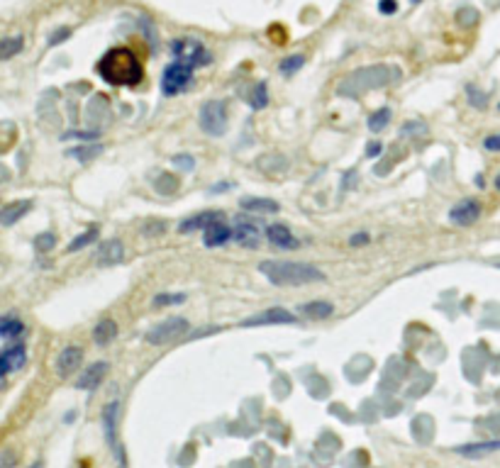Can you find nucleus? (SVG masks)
Returning <instances> with one entry per match:
<instances>
[{
  "mask_svg": "<svg viewBox=\"0 0 500 468\" xmlns=\"http://www.w3.org/2000/svg\"><path fill=\"white\" fill-rule=\"evenodd\" d=\"M66 37H71V30H68V27H64V30H57L52 37H49V46H57L59 41H64Z\"/></svg>",
  "mask_w": 500,
  "mask_h": 468,
  "instance_id": "obj_34",
  "label": "nucleus"
},
{
  "mask_svg": "<svg viewBox=\"0 0 500 468\" xmlns=\"http://www.w3.org/2000/svg\"><path fill=\"white\" fill-rule=\"evenodd\" d=\"M266 103H268V95H266V83H259L257 86V91L252 93V108L254 110H261V108H266Z\"/></svg>",
  "mask_w": 500,
  "mask_h": 468,
  "instance_id": "obj_32",
  "label": "nucleus"
},
{
  "mask_svg": "<svg viewBox=\"0 0 500 468\" xmlns=\"http://www.w3.org/2000/svg\"><path fill=\"white\" fill-rule=\"evenodd\" d=\"M118 410H120V402L113 400L110 405H105L103 410V427H105V439H108L110 449H113L115 453L120 451L118 442H115V424H118Z\"/></svg>",
  "mask_w": 500,
  "mask_h": 468,
  "instance_id": "obj_17",
  "label": "nucleus"
},
{
  "mask_svg": "<svg viewBox=\"0 0 500 468\" xmlns=\"http://www.w3.org/2000/svg\"><path fill=\"white\" fill-rule=\"evenodd\" d=\"M293 322H295L293 312H288V310L284 308H271L266 310V312L244 319L242 327H266V324H293Z\"/></svg>",
  "mask_w": 500,
  "mask_h": 468,
  "instance_id": "obj_11",
  "label": "nucleus"
},
{
  "mask_svg": "<svg viewBox=\"0 0 500 468\" xmlns=\"http://www.w3.org/2000/svg\"><path fill=\"white\" fill-rule=\"evenodd\" d=\"M115 337H118V322H115L113 317H103L93 327V341L98 346H108Z\"/></svg>",
  "mask_w": 500,
  "mask_h": 468,
  "instance_id": "obj_20",
  "label": "nucleus"
},
{
  "mask_svg": "<svg viewBox=\"0 0 500 468\" xmlns=\"http://www.w3.org/2000/svg\"><path fill=\"white\" fill-rule=\"evenodd\" d=\"M100 151H103V147H100V144H88V147H76V149H68L66 154L71 156V159H78L81 164H86V161L95 159Z\"/></svg>",
  "mask_w": 500,
  "mask_h": 468,
  "instance_id": "obj_27",
  "label": "nucleus"
},
{
  "mask_svg": "<svg viewBox=\"0 0 500 468\" xmlns=\"http://www.w3.org/2000/svg\"><path fill=\"white\" fill-rule=\"evenodd\" d=\"M239 205H242V210L263 212V215H276V212H279V203L268 200V198H242Z\"/></svg>",
  "mask_w": 500,
  "mask_h": 468,
  "instance_id": "obj_23",
  "label": "nucleus"
},
{
  "mask_svg": "<svg viewBox=\"0 0 500 468\" xmlns=\"http://www.w3.org/2000/svg\"><path fill=\"white\" fill-rule=\"evenodd\" d=\"M222 212H201V215H193L188 217V220H183L178 225V232H196V230H205V227H210L215 220H220Z\"/></svg>",
  "mask_w": 500,
  "mask_h": 468,
  "instance_id": "obj_22",
  "label": "nucleus"
},
{
  "mask_svg": "<svg viewBox=\"0 0 500 468\" xmlns=\"http://www.w3.org/2000/svg\"><path fill=\"white\" fill-rule=\"evenodd\" d=\"M81 361H83V349H81V346H66V349H62V351H59V356H57V373L62 378L71 376L73 371H78Z\"/></svg>",
  "mask_w": 500,
  "mask_h": 468,
  "instance_id": "obj_12",
  "label": "nucleus"
},
{
  "mask_svg": "<svg viewBox=\"0 0 500 468\" xmlns=\"http://www.w3.org/2000/svg\"><path fill=\"white\" fill-rule=\"evenodd\" d=\"M303 64H305V57H303V54H295V57L284 59V62H281V73L290 76V73L300 71V68H303Z\"/></svg>",
  "mask_w": 500,
  "mask_h": 468,
  "instance_id": "obj_30",
  "label": "nucleus"
},
{
  "mask_svg": "<svg viewBox=\"0 0 500 468\" xmlns=\"http://www.w3.org/2000/svg\"><path fill=\"white\" fill-rule=\"evenodd\" d=\"M371 244V237H369L367 232H359V234H351L349 237V247H367Z\"/></svg>",
  "mask_w": 500,
  "mask_h": 468,
  "instance_id": "obj_33",
  "label": "nucleus"
},
{
  "mask_svg": "<svg viewBox=\"0 0 500 468\" xmlns=\"http://www.w3.org/2000/svg\"><path fill=\"white\" fill-rule=\"evenodd\" d=\"M164 230H166L164 222H151L149 227H145V234H147V237H149V234H161Z\"/></svg>",
  "mask_w": 500,
  "mask_h": 468,
  "instance_id": "obj_38",
  "label": "nucleus"
},
{
  "mask_svg": "<svg viewBox=\"0 0 500 468\" xmlns=\"http://www.w3.org/2000/svg\"><path fill=\"white\" fill-rule=\"evenodd\" d=\"M201 129L210 137H222L227 132V105L222 100H210L201 108Z\"/></svg>",
  "mask_w": 500,
  "mask_h": 468,
  "instance_id": "obj_6",
  "label": "nucleus"
},
{
  "mask_svg": "<svg viewBox=\"0 0 500 468\" xmlns=\"http://www.w3.org/2000/svg\"><path fill=\"white\" fill-rule=\"evenodd\" d=\"M183 300H186L183 293H161L151 300V305H154V308H166V305H178V303H183Z\"/></svg>",
  "mask_w": 500,
  "mask_h": 468,
  "instance_id": "obj_29",
  "label": "nucleus"
},
{
  "mask_svg": "<svg viewBox=\"0 0 500 468\" xmlns=\"http://www.w3.org/2000/svg\"><path fill=\"white\" fill-rule=\"evenodd\" d=\"M25 335V322H22L17 315H6V317L0 319V337L6 341H15Z\"/></svg>",
  "mask_w": 500,
  "mask_h": 468,
  "instance_id": "obj_18",
  "label": "nucleus"
},
{
  "mask_svg": "<svg viewBox=\"0 0 500 468\" xmlns=\"http://www.w3.org/2000/svg\"><path fill=\"white\" fill-rule=\"evenodd\" d=\"M95 71L110 86H137L145 78L142 62L127 46H115L105 52L103 59L95 64Z\"/></svg>",
  "mask_w": 500,
  "mask_h": 468,
  "instance_id": "obj_1",
  "label": "nucleus"
},
{
  "mask_svg": "<svg viewBox=\"0 0 500 468\" xmlns=\"http://www.w3.org/2000/svg\"><path fill=\"white\" fill-rule=\"evenodd\" d=\"M193 71H196V66H193L191 62H186V59H174V62L164 68L161 93H164V95H178L180 91H186L193 78Z\"/></svg>",
  "mask_w": 500,
  "mask_h": 468,
  "instance_id": "obj_4",
  "label": "nucleus"
},
{
  "mask_svg": "<svg viewBox=\"0 0 500 468\" xmlns=\"http://www.w3.org/2000/svg\"><path fill=\"white\" fill-rule=\"evenodd\" d=\"M232 227L227 225L225 220H215L210 227H205V234H203V244L205 247H222V244H227L230 239H232Z\"/></svg>",
  "mask_w": 500,
  "mask_h": 468,
  "instance_id": "obj_14",
  "label": "nucleus"
},
{
  "mask_svg": "<svg viewBox=\"0 0 500 468\" xmlns=\"http://www.w3.org/2000/svg\"><path fill=\"white\" fill-rule=\"evenodd\" d=\"M378 10H381L383 15H393V12L398 10V0H381V3H378Z\"/></svg>",
  "mask_w": 500,
  "mask_h": 468,
  "instance_id": "obj_35",
  "label": "nucleus"
},
{
  "mask_svg": "<svg viewBox=\"0 0 500 468\" xmlns=\"http://www.w3.org/2000/svg\"><path fill=\"white\" fill-rule=\"evenodd\" d=\"M396 81H400V68L391 66V64H373V66L356 68L354 73L342 78V83L337 86V93L346 95V98H359L364 93L376 91V88H383Z\"/></svg>",
  "mask_w": 500,
  "mask_h": 468,
  "instance_id": "obj_3",
  "label": "nucleus"
},
{
  "mask_svg": "<svg viewBox=\"0 0 500 468\" xmlns=\"http://www.w3.org/2000/svg\"><path fill=\"white\" fill-rule=\"evenodd\" d=\"M27 361V349L25 344H8L6 349L0 351V373L3 376H10L12 371H20Z\"/></svg>",
  "mask_w": 500,
  "mask_h": 468,
  "instance_id": "obj_10",
  "label": "nucleus"
},
{
  "mask_svg": "<svg viewBox=\"0 0 500 468\" xmlns=\"http://www.w3.org/2000/svg\"><path fill=\"white\" fill-rule=\"evenodd\" d=\"M176 161H178L180 169H186V171L193 169V159H191V156H174V164H176Z\"/></svg>",
  "mask_w": 500,
  "mask_h": 468,
  "instance_id": "obj_39",
  "label": "nucleus"
},
{
  "mask_svg": "<svg viewBox=\"0 0 500 468\" xmlns=\"http://www.w3.org/2000/svg\"><path fill=\"white\" fill-rule=\"evenodd\" d=\"M98 234H100V230L98 227H91V230H86L83 234H78V237H73V242L66 247V252L68 254H73V252H81V249H86L88 244H93L95 239H98Z\"/></svg>",
  "mask_w": 500,
  "mask_h": 468,
  "instance_id": "obj_26",
  "label": "nucleus"
},
{
  "mask_svg": "<svg viewBox=\"0 0 500 468\" xmlns=\"http://www.w3.org/2000/svg\"><path fill=\"white\" fill-rule=\"evenodd\" d=\"M22 46H25V39H22V35L6 37V39H3V44H0V59H3V62H8V59H12L15 54L22 52Z\"/></svg>",
  "mask_w": 500,
  "mask_h": 468,
  "instance_id": "obj_25",
  "label": "nucleus"
},
{
  "mask_svg": "<svg viewBox=\"0 0 500 468\" xmlns=\"http://www.w3.org/2000/svg\"><path fill=\"white\" fill-rule=\"evenodd\" d=\"M108 371H110L108 361H95V364H91L83 371V376L76 381V388H81V391H93V388H98V383L108 376Z\"/></svg>",
  "mask_w": 500,
  "mask_h": 468,
  "instance_id": "obj_13",
  "label": "nucleus"
},
{
  "mask_svg": "<svg viewBox=\"0 0 500 468\" xmlns=\"http://www.w3.org/2000/svg\"><path fill=\"white\" fill-rule=\"evenodd\" d=\"M30 468H41V461H35V463H32Z\"/></svg>",
  "mask_w": 500,
  "mask_h": 468,
  "instance_id": "obj_42",
  "label": "nucleus"
},
{
  "mask_svg": "<svg viewBox=\"0 0 500 468\" xmlns=\"http://www.w3.org/2000/svg\"><path fill=\"white\" fill-rule=\"evenodd\" d=\"M410 3H423V0H410Z\"/></svg>",
  "mask_w": 500,
  "mask_h": 468,
  "instance_id": "obj_43",
  "label": "nucleus"
},
{
  "mask_svg": "<svg viewBox=\"0 0 500 468\" xmlns=\"http://www.w3.org/2000/svg\"><path fill=\"white\" fill-rule=\"evenodd\" d=\"M32 207V200H17V203H8L6 207H3V212H0V222H3V227H12L20 217H25L27 212H30Z\"/></svg>",
  "mask_w": 500,
  "mask_h": 468,
  "instance_id": "obj_21",
  "label": "nucleus"
},
{
  "mask_svg": "<svg viewBox=\"0 0 500 468\" xmlns=\"http://www.w3.org/2000/svg\"><path fill=\"white\" fill-rule=\"evenodd\" d=\"M232 234H234V242L239 244V247H247V249H254L259 247V237H261V232H259V227L254 225L249 217H237L232 225Z\"/></svg>",
  "mask_w": 500,
  "mask_h": 468,
  "instance_id": "obj_9",
  "label": "nucleus"
},
{
  "mask_svg": "<svg viewBox=\"0 0 500 468\" xmlns=\"http://www.w3.org/2000/svg\"><path fill=\"white\" fill-rule=\"evenodd\" d=\"M171 52H174L176 59H186L193 66H207L210 64L207 49L196 39H174L171 41Z\"/></svg>",
  "mask_w": 500,
  "mask_h": 468,
  "instance_id": "obj_7",
  "label": "nucleus"
},
{
  "mask_svg": "<svg viewBox=\"0 0 500 468\" xmlns=\"http://www.w3.org/2000/svg\"><path fill=\"white\" fill-rule=\"evenodd\" d=\"M378 151H381V147H378V144H371V147H369V149H367V154H369V156H376Z\"/></svg>",
  "mask_w": 500,
  "mask_h": 468,
  "instance_id": "obj_40",
  "label": "nucleus"
},
{
  "mask_svg": "<svg viewBox=\"0 0 500 468\" xmlns=\"http://www.w3.org/2000/svg\"><path fill=\"white\" fill-rule=\"evenodd\" d=\"M124 256V247L120 239H108V242H103L98 247V252H95V263L98 266H115V263H120Z\"/></svg>",
  "mask_w": 500,
  "mask_h": 468,
  "instance_id": "obj_15",
  "label": "nucleus"
},
{
  "mask_svg": "<svg viewBox=\"0 0 500 468\" xmlns=\"http://www.w3.org/2000/svg\"><path fill=\"white\" fill-rule=\"evenodd\" d=\"M259 271L268 278V283L281 286V288H298V286L327 281L320 268L303 261H261Z\"/></svg>",
  "mask_w": 500,
  "mask_h": 468,
  "instance_id": "obj_2",
  "label": "nucleus"
},
{
  "mask_svg": "<svg viewBox=\"0 0 500 468\" xmlns=\"http://www.w3.org/2000/svg\"><path fill=\"white\" fill-rule=\"evenodd\" d=\"M481 217V205L479 200L474 198H466V200H459L456 205L449 210V220L454 222L456 227H469L474 225L476 220Z\"/></svg>",
  "mask_w": 500,
  "mask_h": 468,
  "instance_id": "obj_8",
  "label": "nucleus"
},
{
  "mask_svg": "<svg viewBox=\"0 0 500 468\" xmlns=\"http://www.w3.org/2000/svg\"><path fill=\"white\" fill-rule=\"evenodd\" d=\"M483 147L488 151H500V134H490V137H485Z\"/></svg>",
  "mask_w": 500,
  "mask_h": 468,
  "instance_id": "obj_36",
  "label": "nucleus"
},
{
  "mask_svg": "<svg viewBox=\"0 0 500 468\" xmlns=\"http://www.w3.org/2000/svg\"><path fill=\"white\" fill-rule=\"evenodd\" d=\"M500 451V439H493V442H479V444H464V447H456L454 453L459 456H469V458H479L485 456V453Z\"/></svg>",
  "mask_w": 500,
  "mask_h": 468,
  "instance_id": "obj_19",
  "label": "nucleus"
},
{
  "mask_svg": "<svg viewBox=\"0 0 500 468\" xmlns=\"http://www.w3.org/2000/svg\"><path fill=\"white\" fill-rule=\"evenodd\" d=\"M15 466V451L12 449H6L3 451V463H0V468H12Z\"/></svg>",
  "mask_w": 500,
  "mask_h": 468,
  "instance_id": "obj_37",
  "label": "nucleus"
},
{
  "mask_svg": "<svg viewBox=\"0 0 500 468\" xmlns=\"http://www.w3.org/2000/svg\"><path fill=\"white\" fill-rule=\"evenodd\" d=\"M188 330H191V322H188L186 317H169V319H164V322L156 324V327H151V330L147 332L145 339H147V344L161 346V344L174 341L176 337H183Z\"/></svg>",
  "mask_w": 500,
  "mask_h": 468,
  "instance_id": "obj_5",
  "label": "nucleus"
},
{
  "mask_svg": "<svg viewBox=\"0 0 500 468\" xmlns=\"http://www.w3.org/2000/svg\"><path fill=\"white\" fill-rule=\"evenodd\" d=\"M300 312H303L305 317L325 319V317H332V312H335V305L327 303V300H313V303L300 305Z\"/></svg>",
  "mask_w": 500,
  "mask_h": 468,
  "instance_id": "obj_24",
  "label": "nucleus"
},
{
  "mask_svg": "<svg viewBox=\"0 0 500 468\" xmlns=\"http://www.w3.org/2000/svg\"><path fill=\"white\" fill-rule=\"evenodd\" d=\"M388 122H391V110L381 108L369 118V129H371V132H383V129L388 127Z\"/></svg>",
  "mask_w": 500,
  "mask_h": 468,
  "instance_id": "obj_28",
  "label": "nucleus"
},
{
  "mask_svg": "<svg viewBox=\"0 0 500 468\" xmlns=\"http://www.w3.org/2000/svg\"><path fill=\"white\" fill-rule=\"evenodd\" d=\"M495 188H498V191H500V174L495 176Z\"/></svg>",
  "mask_w": 500,
  "mask_h": 468,
  "instance_id": "obj_41",
  "label": "nucleus"
},
{
  "mask_svg": "<svg viewBox=\"0 0 500 468\" xmlns=\"http://www.w3.org/2000/svg\"><path fill=\"white\" fill-rule=\"evenodd\" d=\"M57 247V237H54L52 232H44V234H37L35 239V249L37 252H49V249Z\"/></svg>",
  "mask_w": 500,
  "mask_h": 468,
  "instance_id": "obj_31",
  "label": "nucleus"
},
{
  "mask_svg": "<svg viewBox=\"0 0 500 468\" xmlns=\"http://www.w3.org/2000/svg\"><path fill=\"white\" fill-rule=\"evenodd\" d=\"M266 237H268V242L274 244V247H279V249H295L298 247L293 232H290L286 225H279V222L266 227Z\"/></svg>",
  "mask_w": 500,
  "mask_h": 468,
  "instance_id": "obj_16",
  "label": "nucleus"
}]
</instances>
